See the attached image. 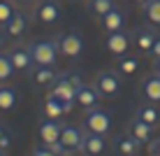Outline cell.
Masks as SVG:
<instances>
[{
	"label": "cell",
	"instance_id": "9c48e42d",
	"mask_svg": "<svg viewBox=\"0 0 160 156\" xmlns=\"http://www.w3.org/2000/svg\"><path fill=\"white\" fill-rule=\"evenodd\" d=\"M104 47H107L109 54H114V56H125V51H128V47H130V35H128V33H123V30L109 33Z\"/></svg>",
	"mask_w": 160,
	"mask_h": 156
},
{
	"label": "cell",
	"instance_id": "4dcf8cb0",
	"mask_svg": "<svg viewBox=\"0 0 160 156\" xmlns=\"http://www.w3.org/2000/svg\"><path fill=\"white\" fill-rule=\"evenodd\" d=\"M153 70H156L158 75H160V58H156V63H153Z\"/></svg>",
	"mask_w": 160,
	"mask_h": 156
},
{
	"label": "cell",
	"instance_id": "ffe728a7",
	"mask_svg": "<svg viewBox=\"0 0 160 156\" xmlns=\"http://www.w3.org/2000/svg\"><path fill=\"white\" fill-rule=\"evenodd\" d=\"M19 103V93L12 86H2L0 89V110H12Z\"/></svg>",
	"mask_w": 160,
	"mask_h": 156
},
{
	"label": "cell",
	"instance_id": "e575fe53",
	"mask_svg": "<svg viewBox=\"0 0 160 156\" xmlns=\"http://www.w3.org/2000/svg\"><path fill=\"white\" fill-rule=\"evenodd\" d=\"M0 156H5V154H2V149H0Z\"/></svg>",
	"mask_w": 160,
	"mask_h": 156
},
{
	"label": "cell",
	"instance_id": "836d02e7",
	"mask_svg": "<svg viewBox=\"0 0 160 156\" xmlns=\"http://www.w3.org/2000/svg\"><path fill=\"white\" fill-rule=\"evenodd\" d=\"M19 3H28V0H19Z\"/></svg>",
	"mask_w": 160,
	"mask_h": 156
},
{
	"label": "cell",
	"instance_id": "7a4b0ae2",
	"mask_svg": "<svg viewBox=\"0 0 160 156\" xmlns=\"http://www.w3.org/2000/svg\"><path fill=\"white\" fill-rule=\"evenodd\" d=\"M28 49H30L32 63H37V65H53L56 63V56H58V40H53V42H49V40L32 42Z\"/></svg>",
	"mask_w": 160,
	"mask_h": 156
},
{
	"label": "cell",
	"instance_id": "f546056e",
	"mask_svg": "<svg viewBox=\"0 0 160 156\" xmlns=\"http://www.w3.org/2000/svg\"><path fill=\"white\" fill-rule=\"evenodd\" d=\"M151 54H153V56H156V58H160V37H158V40H156V44H153V49H151Z\"/></svg>",
	"mask_w": 160,
	"mask_h": 156
},
{
	"label": "cell",
	"instance_id": "5b68a950",
	"mask_svg": "<svg viewBox=\"0 0 160 156\" xmlns=\"http://www.w3.org/2000/svg\"><path fill=\"white\" fill-rule=\"evenodd\" d=\"M95 89L100 91V96L114 98V96H118V91H121V79L114 72H100L98 79H95Z\"/></svg>",
	"mask_w": 160,
	"mask_h": 156
},
{
	"label": "cell",
	"instance_id": "ba28073f",
	"mask_svg": "<svg viewBox=\"0 0 160 156\" xmlns=\"http://www.w3.org/2000/svg\"><path fill=\"white\" fill-rule=\"evenodd\" d=\"M60 144H63L68 152H77V149H81V142H84V133H81V128L77 126H63V131H60Z\"/></svg>",
	"mask_w": 160,
	"mask_h": 156
},
{
	"label": "cell",
	"instance_id": "603a6c76",
	"mask_svg": "<svg viewBox=\"0 0 160 156\" xmlns=\"http://www.w3.org/2000/svg\"><path fill=\"white\" fill-rule=\"evenodd\" d=\"M144 14L153 26H160V0H148L144 5Z\"/></svg>",
	"mask_w": 160,
	"mask_h": 156
},
{
	"label": "cell",
	"instance_id": "f1b7e54d",
	"mask_svg": "<svg viewBox=\"0 0 160 156\" xmlns=\"http://www.w3.org/2000/svg\"><path fill=\"white\" fill-rule=\"evenodd\" d=\"M32 156H56V154L44 144V147H35V149H32Z\"/></svg>",
	"mask_w": 160,
	"mask_h": 156
},
{
	"label": "cell",
	"instance_id": "83f0119b",
	"mask_svg": "<svg viewBox=\"0 0 160 156\" xmlns=\"http://www.w3.org/2000/svg\"><path fill=\"white\" fill-rule=\"evenodd\" d=\"M148 156H160V137L148 142Z\"/></svg>",
	"mask_w": 160,
	"mask_h": 156
},
{
	"label": "cell",
	"instance_id": "5bb4252c",
	"mask_svg": "<svg viewBox=\"0 0 160 156\" xmlns=\"http://www.w3.org/2000/svg\"><path fill=\"white\" fill-rule=\"evenodd\" d=\"M139 147H142V142H137L130 133H123V135L116 137V152L121 156H137L139 154Z\"/></svg>",
	"mask_w": 160,
	"mask_h": 156
},
{
	"label": "cell",
	"instance_id": "277c9868",
	"mask_svg": "<svg viewBox=\"0 0 160 156\" xmlns=\"http://www.w3.org/2000/svg\"><path fill=\"white\" fill-rule=\"evenodd\" d=\"M58 51L65 54V56H70V58H77L84 51V40H81V35H77V33L60 35L58 37Z\"/></svg>",
	"mask_w": 160,
	"mask_h": 156
},
{
	"label": "cell",
	"instance_id": "d6a6232c",
	"mask_svg": "<svg viewBox=\"0 0 160 156\" xmlns=\"http://www.w3.org/2000/svg\"><path fill=\"white\" fill-rule=\"evenodd\" d=\"M63 156H77V154H74V152H65Z\"/></svg>",
	"mask_w": 160,
	"mask_h": 156
},
{
	"label": "cell",
	"instance_id": "1f68e13d",
	"mask_svg": "<svg viewBox=\"0 0 160 156\" xmlns=\"http://www.w3.org/2000/svg\"><path fill=\"white\" fill-rule=\"evenodd\" d=\"M132 3H137V5H146L148 0H132Z\"/></svg>",
	"mask_w": 160,
	"mask_h": 156
},
{
	"label": "cell",
	"instance_id": "2e32d148",
	"mask_svg": "<svg viewBox=\"0 0 160 156\" xmlns=\"http://www.w3.org/2000/svg\"><path fill=\"white\" fill-rule=\"evenodd\" d=\"M98 100H100V91H98L95 86H81L79 91H77L74 103H79L81 107L91 110V107H95V105H98Z\"/></svg>",
	"mask_w": 160,
	"mask_h": 156
},
{
	"label": "cell",
	"instance_id": "9a60e30c",
	"mask_svg": "<svg viewBox=\"0 0 160 156\" xmlns=\"http://www.w3.org/2000/svg\"><path fill=\"white\" fill-rule=\"evenodd\" d=\"M130 135L135 137L137 142L148 144V142L153 140V126H148L146 121H142V119H135L130 124Z\"/></svg>",
	"mask_w": 160,
	"mask_h": 156
},
{
	"label": "cell",
	"instance_id": "d6986e66",
	"mask_svg": "<svg viewBox=\"0 0 160 156\" xmlns=\"http://www.w3.org/2000/svg\"><path fill=\"white\" fill-rule=\"evenodd\" d=\"M142 89H144L146 100L160 103V75H158V72H156V75H148L144 79V84H142Z\"/></svg>",
	"mask_w": 160,
	"mask_h": 156
},
{
	"label": "cell",
	"instance_id": "8fae6325",
	"mask_svg": "<svg viewBox=\"0 0 160 156\" xmlns=\"http://www.w3.org/2000/svg\"><path fill=\"white\" fill-rule=\"evenodd\" d=\"M81 152L86 156H100L104 152V135H98V133H86L84 142H81Z\"/></svg>",
	"mask_w": 160,
	"mask_h": 156
},
{
	"label": "cell",
	"instance_id": "ac0fdd59",
	"mask_svg": "<svg viewBox=\"0 0 160 156\" xmlns=\"http://www.w3.org/2000/svg\"><path fill=\"white\" fill-rule=\"evenodd\" d=\"M100 19H102V26H104V30H107V33H116V30L123 28L125 16H123V12H121L118 7H114L112 12H107L104 16H100Z\"/></svg>",
	"mask_w": 160,
	"mask_h": 156
},
{
	"label": "cell",
	"instance_id": "cb8c5ba5",
	"mask_svg": "<svg viewBox=\"0 0 160 156\" xmlns=\"http://www.w3.org/2000/svg\"><path fill=\"white\" fill-rule=\"evenodd\" d=\"M91 12L98 14V16H104L107 12H112L114 9V0H91Z\"/></svg>",
	"mask_w": 160,
	"mask_h": 156
},
{
	"label": "cell",
	"instance_id": "44dd1931",
	"mask_svg": "<svg viewBox=\"0 0 160 156\" xmlns=\"http://www.w3.org/2000/svg\"><path fill=\"white\" fill-rule=\"evenodd\" d=\"M137 119L146 121L148 126H156L158 121H160V112L153 107V105H142V107L137 110Z\"/></svg>",
	"mask_w": 160,
	"mask_h": 156
},
{
	"label": "cell",
	"instance_id": "4316f807",
	"mask_svg": "<svg viewBox=\"0 0 160 156\" xmlns=\"http://www.w3.org/2000/svg\"><path fill=\"white\" fill-rule=\"evenodd\" d=\"M12 14H14L12 3H7V0H0V26L7 24V21L12 19Z\"/></svg>",
	"mask_w": 160,
	"mask_h": 156
},
{
	"label": "cell",
	"instance_id": "30bf717a",
	"mask_svg": "<svg viewBox=\"0 0 160 156\" xmlns=\"http://www.w3.org/2000/svg\"><path fill=\"white\" fill-rule=\"evenodd\" d=\"M132 40H135L139 51H148L151 54L153 44H156V40H158V33L151 30V28H137L135 33H132Z\"/></svg>",
	"mask_w": 160,
	"mask_h": 156
},
{
	"label": "cell",
	"instance_id": "7402d4cb",
	"mask_svg": "<svg viewBox=\"0 0 160 156\" xmlns=\"http://www.w3.org/2000/svg\"><path fill=\"white\" fill-rule=\"evenodd\" d=\"M32 79H35L37 84H51V82L56 79V72H53L51 65H40V68L32 72Z\"/></svg>",
	"mask_w": 160,
	"mask_h": 156
},
{
	"label": "cell",
	"instance_id": "6da1fadb",
	"mask_svg": "<svg viewBox=\"0 0 160 156\" xmlns=\"http://www.w3.org/2000/svg\"><path fill=\"white\" fill-rule=\"evenodd\" d=\"M81 86L84 84H81V79L77 75H72V77H56V79H53L51 96H56L58 100H63V103H74L77 91H79Z\"/></svg>",
	"mask_w": 160,
	"mask_h": 156
},
{
	"label": "cell",
	"instance_id": "7c38bea8",
	"mask_svg": "<svg viewBox=\"0 0 160 156\" xmlns=\"http://www.w3.org/2000/svg\"><path fill=\"white\" fill-rule=\"evenodd\" d=\"M70 110H72L70 105H65L63 100H58L56 96H51V93L44 100V116H47V119H58V116L68 114Z\"/></svg>",
	"mask_w": 160,
	"mask_h": 156
},
{
	"label": "cell",
	"instance_id": "8992f818",
	"mask_svg": "<svg viewBox=\"0 0 160 156\" xmlns=\"http://www.w3.org/2000/svg\"><path fill=\"white\" fill-rule=\"evenodd\" d=\"M60 14H63V9H60V5L56 0H42L35 9L37 21H42V24H53V21L60 19Z\"/></svg>",
	"mask_w": 160,
	"mask_h": 156
},
{
	"label": "cell",
	"instance_id": "d4e9b609",
	"mask_svg": "<svg viewBox=\"0 0 160 156\" xmlns=\"http://www.w3.org/2000/svg\"><path fill=\"white\" fill-rule=\"evenodd\" d=\"M137 68H139V61H137L135 56H121V58H118V70L125 72V75L137 72Z\"/></svg>",
	"mask_w": 160,
	"mask_h": 156
},
{
	"label": "cell",
	"instance_id": "4fadbf2b",
	"mask_svg": "<svg viewBox=\"0 0 160 156\" xmlns=\"http://www.w3.org/2000/svg\"><path fill=\"white\" fill-rule=\"evenodd\" d=\"M2 28H5V35L19 37V35H23V33H26V28H28V19H26L23 12H14L12 19H9L7 24L2 26Z\"/></svg>",
	"mask_w": 160,
	"mask_h": 156
},
{
	"label": "cell",
	"instance_id": "52a82bcc",
	"mask_svg": "<svg viewBox=\"0 0 160 156\" xmlns=\"http://www.w3.org/2000/svg\"><path fill=\"white\" fill-rule=\"evenodd\" d=\"M60 131H63V126L58 124V119H42L40 126H37V133H40L42 142L47 144V147L60 140Z\"/></svg>",
	"mask_w": 160,
	"mask_h": 156
},
{
	"label": "cell",
	"instance_id": "3957f363",
	"mask_svg": "<svg viewBox=\"0 0 160 156\" xmlns=\"http://www.w3.org/2000/svg\"><path fill=\"white\" fill-rule=\"evenodd\" d=\"M84 126L88 128V133H98V135H107L109 133V126H112V116H109L104 110H88L86 119H84Z\"/></svg>",
	"mask_w": 160,
	"mask_h": 156
},
{
	"label": "cell",
	"instance_id": "484cf974",
	"mask_svg": "<svg viewBox=\"0 0 160 156\" xmlns=\"http://www.w3.org/2000/svg\"><path fill=\"white\" fill-rule=\"evenodd\" d=\"M12 72H14V65H12V61H9V56H2V54H0V82H7L9 77H12Z\"/></svg>",
	"mask_w": 160,
	"mask_h": 156
},
{
	"label": "cell",
	"instance_id": "e0dca14e",
	"mask_svg": "<svg viewBox=\"0 0 160 156\" xmlns=\"http://www.w3.org/2000/svg\"><path fill=\"white\" fill-rule=\"evenodd\" d=\"M9 61H12L14 70H30V65H32L30 49H26V47H16L14 51L9 54Z\"/></svg>",
	"mask_w": 160,
	"mask_h": 156
}]
</instances>
